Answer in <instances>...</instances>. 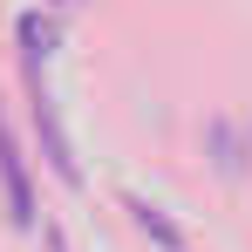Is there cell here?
Returning a JSON list of instances; mask_svg holds the SVG:
<instances>
[{
    "instance_id": "6da1fadb",
    "label": "cell",
    "mask_w": 252,
    "mask_h": 252,
    "mask_svg": "<svg viewBox=\"0 0 252 252\" xmlns=\"http://www.w3.org/2000/svg\"><path fill=\"white\" fill-rule=\"evenodd\" d=\"M0 177H7V198H14V218H34V198H28V177H21V150H14V136H7V123H0Z\"/></svg>"
}]
</instances>
